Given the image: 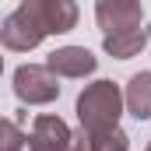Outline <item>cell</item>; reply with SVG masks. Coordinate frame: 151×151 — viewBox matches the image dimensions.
<instances>
[{
  "instance_id": "cell-1",
  "label": "cell",
  "mask_w": 151,
  "mask_h": 151,
  "mask_svg": "<svg viewBox=\"0 0 151 151\" xmlns=\"http://www.w3.org/2000/svg\"><path fill=\"white\" fill-rule=\"evenodd\" d=\"M74 25H77V4L70 0H25L4 18L0 42L14 53H28L46 35L70 32Z\"/></svg>"
},
{
  "instance_id": "cell-2",
  "label": "cell",
  "mask_w": 151,
  "mask_h": 151,
  "mask_svg": "<svg viewBox=\"0 0 151 151\" xmlns=\"http://www.w3.org/2000/svg\"><path fill=\"white\" fill-rule=\"evenodd\" d=\"M119 113H123V91L113 81H95L77 95V119H81V130L88 137L116 130Z\"/></svg>"
},
{
  "instance_id": "cell-3",
  "label": "cell",
  "mask_w": 151,
  "mask_h": 151,
  "mask_svg": "<svg viewBox=\"0 0 151 151\" xmlns=\"http://www.w3.org/2000/svg\"><path fill=\"white\" fill-rule=\"evenodd\" d=\"M25 151H91V137L84 130L74 134L60 116L42 113L32 123V137H28Z\"/></svg>"
},
{
  "instance_id": "cell-4",
  "label": "cell",
  "mask_w": 151,
  "mask_h": 151,
  "mask_svg": "<svg viewBox=\"0 0 151 151\" xmlns=\"http://www.w3.org/2000/svg\"><path fill=\"white\" fill-rule=\"evenodd\" d=\"M14 95L25 106H49L60 95V77L46 63H21L14 70Z\"/></svg>"
},
{
  "instance_id": "cell-5",
  "label": "cell",
  "mask_w": 151,
  "mask_h": 151,
  "mask_svg": "<svg viewBox=\"0 0 151 151\" xmlns=\"http://www.w3.org/2000/svg\"><path fill=\"white\" fill-rule=\"evenodd\" d=\"M95 18H99V28L106 35H119V32H130V28L144 25V7L134 4V0H99Z\"/></svg>"
},
{
  "instance_id": "cell-6",
  "label": "cell",
  "mask_w": 151,
  "mask_h": 151,
  "mask_svg": "<svg viewBox=\"0 0 151 151\" xmlns=\"http://www.w3.org/2000/svg\"><path fill=\"white\" fill-rule=\"evenodd\" d=\"M46 67H49L56 77H88L95 67H99V60H95L84 46H63V49L49 53Z\"/></svg>"
},
{
  "instance_id": "cell-7",
  "label": "cell",
  "mask_w": 151,
  "mask_h": 151,
  "mask_svg": "<svg viewBox=\"0 0 151 151\" xmlns=\"http://www.w3.org/2000/svg\"><path fill=\"white\" fill-rule=\"evenodd\" d=\"M123 102H127L134 119H151V70H141L127 81Z\"/></svg>"
},
{
  "instance_id": "cell-8",
  "label": "cell",
  "mask_w": 151,
  "mask_h": 151,
  "mask_svg": "<svg viewBox=\"0 0 151 151\" xmlns=\"http://www.w3.org/2000/svg\"><path fill=\"white\" fill-rule=\"evenodd\" d=\"M148 39H151V25H141V28H130V32H119V35H106L102 46H106V53L116 56V60H130V56H137L144 49Z\"/></svg>"
},
{
  "instance_id": "cell-9",
  "label": "cell",
  "mask_w": 151,
  "mask_h": 151,
  "mask_svg": "<svg viewBox=\"0 0 151 151\" xmlns=\"http://www.w3.org/2000/svg\"><path fill=\"white\" fill-rule=\"evenodd\" d=\"M25 148H28V134L21 130V123L0 116V151H25Z\"/></svg>"
},
{
  "instance_id": "cell-10",
  "label": "cell",
  "mask_w": 151,
  "mask_h": 151,
  "mask_svg": "<svg viewBox=\"0 0 151 151\" xmlns=\"http://www.w3.org/2000/svg\"><path fill=\"white\" fill-rule=\"evenodd\" d=\"M130 148V137L116 127L109 134H99V137H91V151H127Z\"/></svg>"
},
{
  "instance_id": "cell-11",
  "label": "cell",
  "mask_w": 151,
  "mask_h": 151,
  "mask_svg": "<svg viewBox=\"0 0 151 151\" xmlns=\"http://www.w3.org/2000/svg\"><path fill=\"white\" fill-rule=\"evenodd\" d=\"M0 70H4V56H0Z\"/></svg>"
},
{
  "instance_id": "cell-12",
  "label": "cell",
  "mask_w": 151,
  "mask_h": 151,
  "mask_svg": "<svg viewBox=\"0 0 151 151\" xmlns=\"http://www.w3.org/2000/svg\"><path fill=\"white\" fill-rule=\"evenodd\" d=\"M148 151H151V144H148Z\"/></svg>"
}]
</instances>
